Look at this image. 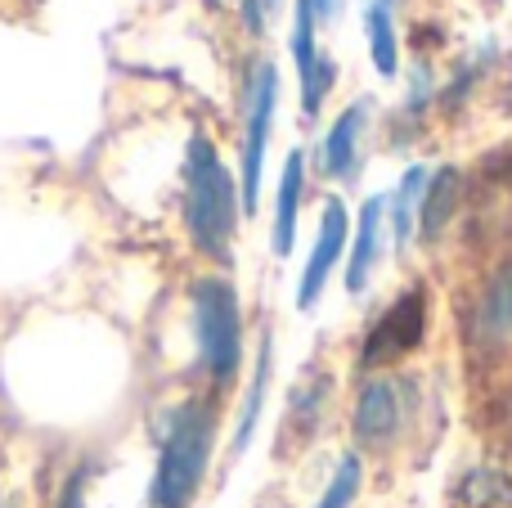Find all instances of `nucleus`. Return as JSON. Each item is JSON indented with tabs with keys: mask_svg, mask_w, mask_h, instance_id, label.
<instances>
[{
	"mask_svg": "<svg viewBox=\"0 0 512 508\" xmlns=\"http://www.w3.org/2000/svg\"><path fill=\"white\" fill-rule=\"evenodd\" d=\"M243 194L234 171L207 135H194L185 149V234L207 261L230 266L239 234Z\"/></svg>",
	"mask_w": 512,
	"mask_h": 508,
	"instance_id": "1",
	"label": "nucleus"
},
{
	"mask_svg": "<svg viewBox=\"0 0 512 508\" xmlns=\"http://www.w3.org/2000/svg\"><path fill=\"white\" fill-rule=\"evenodd\" d=\"M216 450V405L207 396L171 405L158 437V468L149 482V508H189L207 482Z\"/></svg>",
	"mask_w": 512,
	"mask_h": 508,
	"instance_id": "2",
	"label": "nucleus"
},
{
	"mask_svg": "<svg viewBox=\"0 0 512 508\" xmlns=\"http://www.w3.org/2000/svg\"><path fill=\"white\" fill-rule=\"evenodd\" d=\"M189 311H194L198 365L212 387H230L243 369V306L225 275H198L189 284Z\"/></svg>",
	"mask_w": 512,
	"mask_h": 508,
	"instance_id": "3",
	"label": "nucleus"
},
{
	"mask_svg": "<svg viewBox=\"0 0 512 508\" xmlns=\"http://www.w3.org/2000/svg\"><path fill=\"white\" fill-rule=\"evenodd\" d=\"M274 108H279V72L270 59H256L243 90V158H239V194L243 212L261 207V176H265V149L274 131Z\"/></svg>",
	"mask_w": 512,
	"mask_h": 508,
	"instance_id": "4",
	"label": "nucleus"
},
{
	"mask_svg": "<svg viewBox=\"0 0 512 508\" xmlns=\"http://www.w3.org/2000/svg\"><path fill=\"white\" fill-rule=\"evenodd\" d=\"M414 414V383L400 374H373L351 410V432L360 450H391Z\"/></svg>",
	"mask_w": 512,
	"mask_h": 508,
	"instance_id": "5",
	"label": "nucleus"
},
{
	"mask_svg": "<svg viewBox=\"0 0 512 508\" xmlns=\"http://www.w3.org/2000/svg\"><path fill=\"white\" fill-rule=\"evenodd\" d=\"M423 338H427V293L423 284H414L369 324V333L360 342V365L369 374H382L387 365H396L409 351L423 347Z\"/></svg>",
	"mask_w": 512,
	"mask_h": 508,
	"instance_id": "6",
	"label": "nucleus"
},
{
	"mask_svg": "<svg viewBox=\"0 0 512 508\" xmlns=\"http://www.w3.org/2000/svg\"><path fill=\"white\" fill-rule=\"evenodd\" d=\"M346 243H351V212L337 194L324 198V212H319V230H315V248H310L306 266L297 279V311H315L319 297H324L328 279L337 275L346 257Z\"/></svg>",
	"mask_w": 512,
	"mask_h": 508,
	"instance_id": "7",
	"label": "nucleus"
},
{
	"mask_svg": "<svg viewBox=\"0 0 512 508\" xmlns=\"http://www.w3.org/2000/svg\"><path fill=\"white\" fill-rule=\"evenodd\" d=\"M292 63H297V81H301V113L319 117L328 90L337 86V59H328L319 50V23L310 0H297V9H292Z\"/></svg>",
	"mask_w": 512,
	"mask_h": 508,
	"instance_id": "8",
	"label": "nucleus"
},
{
	"mask_svg": "<svg viewBox=\"0 0 512 508\" xmlns=\"http://www.w3.org/2000/svg\"><path fill=\"white\" fill-rule=\"evenodd\" d=\"M382 243H387V194L364 198L360 216L351 225V243H346V293H364L378 275Z\"/></svg>",
	"mask_w": 512,
	"mask_h": 508,
	"instance_id": "9",
	"label": "nucleus"
},
{
	"mask_svg": "<svg viewBox=\"0 0 512 508\" xmlns=\"http://www.w3.org/2000/svg\"><path fill=\"white\" fill-rule=\"evenodd\" d=\"M373 104L369 99H351L342 113L333 117V126L324 131V144H319V171L328 180H355L360 176V140L369 131Z\"/></svg>",
	"mask_w": 512,
	"mask_h": 508,
	"instance_id": "10",
	"label": "nucleus"
},
{
	"mask_svg": "<svg viewBox=\"0 0 512 508\" xmlns=\"http://www.w3.org/2000/svg\"><path fill=\"white\" fill-rule=\"evenodd\" d=\"M301 203H306V153L292 149L283 158L279 171V194H274V257H288L297 243V221H301Z\"/></svg>",
	"mask_w": 512,
	"mask_h": 508,
	"instance_id": "11",
	"label": "nucleus"
},
{
	"mask_svg": "<svg viewBox=\"0 0 512 508\" xmlns=\"http://www.w3.org/2000/svg\"><path fill=\"white\" fill-rule=\"evenodd\" d=\"M270 374H274V338L270 333H261L248 392H243V410H239V423H234V455H243V450L252 446L256 423H261V410H265V392H270Z\"/></svg>",
	"mask_w": 512,
	"mask_h": 508,
	"instance_id": "12",
	"label": "nucleus"
},
{
	"mask_svg": "<svg viewBox=\"0 0 512 508\" xmlns=\"http://www.w3.org/2000/svg\"><path fill=\"white\" fill-rule=\"evenodd\" d=\"M454 207H459V171L441 167L436 176H427L423 207H418V239H423V243L441 239L445 225L454 221Z\"/></svg>",
	"mask_w": 512,
	"mask_h": 508,
	"instance_id": "13",
	"label": "nucleus"
},
{
	"mask_svg": "<svg viewBox=\"0 0 512 508\" xmlns=\"http://www.w3.org/2000/svg\"><path fill=\"white\" fill-rule=\"evenodd\" d=\"M427 167H409L400 176L396 194L387 198V230L396 239V248H409V239H418V207H423V189H427Z\"/></svg>",
	"mask_w": 512,
	"mask_h": 508,
	"instance_id": "14",
	"label": "nucleus"
},
{
	"mask_svg": "<svg viewBox=\"0 0 512 508\" xmlns=\"http://www.w3.org/2000/svg\"><path fill=\"white\" fill-rule=\"evenodd\" d=\"M364 41H369V63L378 68V77H396L400 72V36H396L391 0H369V5H364Z\"/></svg>",
	"mask_w": 512,
	"mask_h": 508,
	"instance_id": "15",
	"label": "nucleus"
},
{
	"mask_svg": "<svg viewBox=\"0 0 512 508\" xmlns=\"http://www.w3.org/2000/svg\"><path fill=\"white\" fill-rule=\"evenodd\" d=\"M477 333L490 347H512V266H504L486 284L477 306Z\"/></svg>",
	"mask_w": 512,
	"mask_h": 508,
	"instance_id": "16",
	"label": "nucleus"
},
{
	"mask_svg": "<svg viewBox=\"0 0 512 508\" xmlns=\"http://www.w3.org/2000/svg\"><path fill=\"white\" fill-rule=\"evenodd\" d=\"M360 486H364V459L355 455V450H346V455L337 459L333 477H328V486H324V495H319L315 508H351L355 495H360Z\"/></svg>",
	"mask_w": 512,
	"mask_h": 508,
	"instance_id": "17",
	"label": "nucleus"
},
{
	"mask_svg": "<svg viewBox=\"0 0 512 508\" xmlns=\"http://www.w3.org/2000/svg\"><path fill=\"white\" fill-rule=\"evenodd\" d=\"M324 401H328V378L315 369V374H310L306 383H297V392H292V414H301V437H310V428L319 423Z\"/></svg>",
	"mask_w": 512,
	"mask_h": 508,
	"instance_id": "18",
	"label": "nucleus"
},
{
	"mask_svg": "<svg viewBox=\"0 0 512 508\" xmlns=\"http://www.w3.org/2000/svg\"><path fill=\"white\" fill-rule=\"evenodd\" d=\"M239 14H243V27L252 36H261L274 23V14H279V0H239Z\"/></svg>",
	"mask_w": 512,
	"mask_h": 508,
	"instance_id": "19",
	"label": "nucleus"
},
{
	"mask_svg": "<svg viewBox=\"0 0 512 508\" xmlns=\"http://www.w3.org/2000/svg\"><path fill=\"white\" fill-rule=\"evenodd\" d=\"M310 9H315V23H337L346 0H310Z\"/></svg>",
	"mask_w": 512,
	"mask_h": 508,
	"instance_id": "20",
	"label": "nucleus"
},
{
	"mask_svg": "<svg viewBox=\"0 0 512 508\" xmlns=\"http://www.w3.org/2000/svg\"><path fill=\"white\" fill-rule=\"evenodd\" d=\"M495 508H512V500H508V504H495Z\"/></svg>",
	"mask_w": 512,
	"mask_h": 508,
	"instance_id": "21",
	"label": "nucleus"
}]
</instances>
